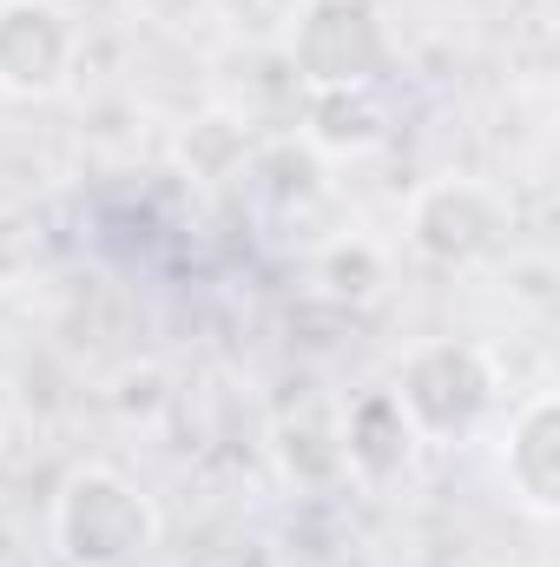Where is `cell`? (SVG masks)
Returning a JSON list of instances; mask_svg holds the SVG:
<instances>
[{"label":"cell","mask_w":560,"mask_h":567,"mask_svg":"<svg viewBox=\"0 0 560 567\" xmlns=\"http://www.w3.org/2000/svg\"><path fill=\"white\" fill-rule=\"evenodd\" d=\"M46 535L66 567H139L158 548V508L133 475L86 462L60 482L46 508Z\"/></svg>","instance_id":"6da1fadb"},{"label":"cell","mask_w":560,"mask_h":567,"mask_svg":"<svg viewBox=\"0 0 560 567\" xmlns=\"http://www.w3.org/2000/svg\"><path fill=\"white\" fill-rule=\"evenodd\" d=\"M495 390H501V370L468 337H428L390 377V396L403 403V416H409V429H416L422 442H462V435H475L481 416L495 410Z\"/></svg>","instance_id":"7a4b0ae2"},{"label":"cell","mask_w":560,"mask_h":567,"mask_svg":"<svg viewBox=\"0 0 560 567\" xmlns=\"http://www.w3.org/2000/svg\"><path fill=\"white\" fill-rule=\"evenodd\" d=\"M283 53L303 93H376L390 73V27L370 0H303Z\"/></svg>","instance_id":"3957f363"},{"label":"cell","mask_w":560,"mask_h":567,"mask_svg":"<svg viewBox=\"0 0 560 567\" xmlns=\"http://www.w3.org/2000/svg\"><path fill=\"white\" fill-rule=\"evenodd\" d=\"M409 245H416V258L428 265H442V271H468V265H481V258H495L501 251V238H508V198L495 192V185H481V178H428L416 198H409Z\"/></svg>","instance_id":"277c9868"},{"label":"cell","mask_w":560,"mask_h":567,"mask_svg":"<svg viewBox=\"0 0 560 567\" xmlns=\"http://www.w3.org/2000/svg\"><path fill=\"white\" fill-rule=\"evenodd\" d=\"M80 66V27L60 0H0V93L53 100Z\"/></svg>","instance_id":"5b68a950"},{"label":"cell","mask_w":560,"mask_h":567,"mask_svg":"<svg viewBox=\"0 0 560 567\" xmlns=\"http://www.w3.org/2000/svg\"><path fill=\"white\" fill-rule=\"evenodd\" d=\"M501 482L508 495L535 515V522H554L560 515V396L554 390H535L501 435Z\"/></svg>","instance_id":"8992f818"},{"label":"cell","mask_w":560,"mask_h":567,"mask_svg":"<svg viewBox=\"0 0 560 567\" xmlns=\"http://www.w3.org/2000/svg\"><path fill=\"white\" fill-rule=\"evenodd\" d=\"M336 435H343V462H350L356 482H396V475H409V462H416V449H422V435L409 429L403 403L390 396V383L350 396L336 410Z\"/></svg>","instance_id":"52a82bcc"},{"label":"cell","mask_w":560,"mask_h":567,"mask_svg":"<svg viewBox=\"0 0 560 567\" xmlns=\"http://www.w3.org/2000/svg\"><path fill=\"white\" fill-rule=\"evenodd\" d=\"M390 140V113L376 93H310L303 100V145L323 158H363Z\"/></svg>","instance_id":"ba28073f"},{"label":"cell","mask_w":560,"mask_h":567,"mask_svg":"<svg viewBox=\"0 0 560 567\" xmlns=\"http://www.w3.org/2000/svg\"><path fill=\"white\" fill-rule=\"evenodd\" d=\"M278 468L283 482H297L303 495H323L350 475L343 462V435H336V410H290L278 423Z\"/></svg>","instance_id":"9c48e42d"},{"label":"cell","mask_w":560,"mask_h":567,"mask_svg":"<svg viewBox=\"0 0 560 567\" xmlns=\"http://www.w3.org/2000/svg\"><path fill=\"white\" fill-rule=\"evenodd\" d=\"M323 284L336 290V297H376L383 290V251L376 245H363V238H350V245H330L323 251Z\"/></svg>","instance_id":"30bf717a"},{"label":"cell","mask_w":560,"mask_h":567,"mask_svg":"<svg viewBox=\"0 0 560 567\" xmlns=\"http://www.w3.org/2000/svg\"><path fill=\"white\" fill-rule=\"evenodd\" d=\"M158 403H165V377H158V370H126V377H120V410H126V416L158 410Z\"/></svg>","instance_id":"8fae6325"},{"label":"cell","mask_w":560,"mask_h":567,"mask_svg":"<svg viewBox=\"0 0 560 567\" xmlns=\"http://www.w3.org/2000/svg\"><path fill=\"white\" fill-rule=\"evenodd\" d=\"M508 7H528V13H541V7H548V0H508Z\"/></svg>","instance_id":"7c38bea8"}]
</instances>
